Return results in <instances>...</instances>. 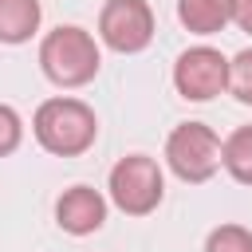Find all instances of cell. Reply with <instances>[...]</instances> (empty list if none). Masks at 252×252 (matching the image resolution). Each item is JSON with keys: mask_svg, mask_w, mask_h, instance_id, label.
<instances>
[{"mask_svg": "<svg viewBox=\"0 0 252 252\" xmlns=\"http://www.w3.org/2000/svg\"><path fill=\"white\" fill-rule=\"evenodd\" d=\"M32 130H35V142L55 154V158H79L94 146L98 138V118L94 110L83 102V98H47L39 102L35 118H32Z\"/></svg>", "mask_w": 252, "mask_h": 252, "instance_id": "cell-1", "label": "cell"}, {"mask_svg": "<svg viewBox=\"0 0 252 252\" xmlns=\"http://www.w3.org/2000/svg\"><path fill=\"white\" fill-rule=\"evenodd\" d=\"M20 138H24V122H20V114H16L8 102H0V158H8V154L20 146Z\"/></svg>", "mask_w": 252, "mask_h": 252, "instance_id": "cell-13", "label": "cell"}, {"mask_svg": "<svg viewBox=\"0 0 252 252\" xmlns=\"http://www.w3.org/2000/svg\"><path fill=\"white\" fill-rule=\"evenodd\" d=\"M232 24L252 35V0H232Z\"/></svg>", "mask_w": 252, "mask_h": 252, "instance_id": "cell-14", "label": "cell"}, {"mask_svg": "<svg viewBox=\"0 0 252 252\" xmlns=\"http://www.w3.org/2000/svg\"><path fill=\"white\" fill-rule=\"evenodd\" d=\"M177 20L193 35H217L232 24V0H177Z\"/></svg>", "mask_w": 252, "mask_h": 252, "instance_id": "cell-8", "label": "cell"}, {"mask_svg": "<svg viewBox=\"0 0 252 252\" xmlns=\"http://www.w3.org/2000/svg\"><path fill=\"white\" fill-rule=\"evenodd\" d=\"M98 63H102V55H98L94 35L75 28V24L47 32L43 43H39V67L55 87H67V91L87 87L98 75Z\"/></svg>", "mask_w": 252, "mask_h": 252, "instance_id": "cell-2", "label": "cell"}, {"mask_svg": "<svg viewBox=\"0 0 252 252\" xmlns=\"http://www.w3.org/2000/svg\"><path fill=\"white\" fill-rule=\"evenodd\" d=\"M55 220L71 236H91L106 220V197L98 189H91V185H71L55 201Z\"/></svg>", "mask_w": 252, "mask_h": 252, "instance_id": "cell-7", "label": "cell"}, {"mask_svg": "<svg viewBox=\"0 0 252 252\" xmlns=\"http://www.w3.org/2000/svg\"><path fill=\"white\" fill-rule=\"evenodd\" d=\"M39 0H0V43H28L39 32Z\"/></svg>", "mask_w": 252, "mask_h": 252, "instance_id": "cell-9", "label": "cell"}, {"mask_svg": "<svg viewBox=\"0 0 252 252\" xmlns=\"http://www.w3.org/2000/svg\"><path fill=\"white\" fill-rule=\"evenodd\" d=\"M220 165L228 169L232 181L252 185V126H240L220 142Z\"/></svg>", "mask_w": 252, "mask_h": 252, "instance_id": "cell-10", "label": "cell"}, {"mask_svg": "<svg viewBox=\"0 0 252 252\" xmlns=\"http://www.w3.org/2000/svg\"><path fill=\"white\" fill-rule=\"evenodd\" d=\"M173 87L189 102H209L220 91H228V59L217 47L197 43V47H189V51L177 55V63H173Z\"/></svg>", "mask_w": 252, "mask_h": 252, "instance_id": "cell-5", "label": "cell"}, {"mask_svg": "<svg viewBox=\"0 0 252 252\" xmlns=\"http://www.w3.org/2000/svg\"><path fill=\"white\" fill-rule=\"evenodd\" d=\"M98 35L110 51L134 55L154 39V8L146 0H106L98 12Z\"/></svg>", "mask_w": 252, "mask_h": 252, "instance_id": "cell-6", "label": "cell"}, {"mask_svg": "<svg viewBox=\"0 0 252 252\" xmlns=\"http://www.w3.org/2000/svg\"><path fill=\"white\" fill-rule=\"evenodd\" d=\"M228 91L252 106V47H244L228 59Z\"/></svg>", "mask_w": 252, "mask_h": 252, "instance_id": "cell-12", "label": "cell"}, {"mask_svg": "<svg viewBox=\"0 0 252 252\" xmlns=\"http://www.w3.org/2000/svg\"><path fill=\"white\" fill-rule=\"evenodd\" d=\"M205 252H252V232L244 224H217L205 236Z\"/></svg>", "mask_w": 252, "mask_h": 252, "instance_id": "cell-11", "label": "cell"}, {"mask_svg": "<svg viewBox=\"0 0 252 252\" xmlns=\"http://www.w3.org/2000/svg\"><path fill=\"white\" fill-rule=\"evenodd\" d=\"M165 161L181 181L201 185L220 169V138L205 122H181L165 138Z\"/></svg>", "mask_w": 252, "mask_h": 252, "instance_id": "cell-4", "label": "cell"}, {"mask_svg": "<svg viewBox=\"0 0 252 252\" xmlns=\"http://www.w3.org/2000/svg\"><path fill=\"white\" fill-rule=\"evenodd\" d=\"M110 201L126 213V217H146L161 205L165 197V177H161V165L146 154H130L122 161H114L110 169Z\"/></svg>", "mask_w": 252, "mask_h": 252, "instance_id": "cell-3", "label": "cell"}]
</instances>
